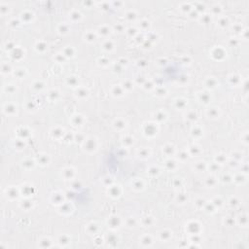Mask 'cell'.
Masks as SVG:
<instances>
[{
    "mask_svg": "<svg viewBox=\"0 0 249 249\" xmlns=\"http://www.w3.org/2000/svg\"><path fill=\"white\" fill-rule=\"evenodd\" d=\"M4 195L7 200H15L18 199L19 196H20V191H19L16 187L11 186V187L6 188V190H5V192H4Z\"/></svg>",
    "mask_w": 249,
    "mask_h": 249,
    "instance_id": "cell-1",
    "label": "cell"
},
{
    "mask_svg": "<svg viewBox=\"0 0 249 249\" xmlns=\"http://www.w3.org/2000/svg\"><path fill=\"white\" fill-rule=\"evenodd\" d=\"M2 110H3V113L6 114L7 116L8 115H10V116H12V115H15L16 113H17L18 111V107L16 104L14 103H5L3 107H2Z\"/></svg>",
    "mask_w": 249,
    "mask_h": 249,
    "instance_id": "cell-2",
    "label": "cell"
},
{
    "mask_svg": "<svg viewBox=\"0 0 249 249\" xmlns=\"http://www.w3.org/2000/svg\"><path fill=\"white\" fill-rule=\"evenodd\" d=\"M186 229H188L189 234L193 235H199L200 232V225L197 222H192L190 223L188 226L186 227Z\"/></svg>",
    "mask_w": 249,
    "mask_h": 249,
    "instance_id": "cell-3",
    "label": "cell"
},
{
    "mask_svg": "<svg viewBox=\"0 0 249 249\" xmlns=\"http://www.w3.org/2000/svg\"><path fill=\"white\" fill-rule=\"evenodd\" d=\"M139 242H140L141 246H143V247H150V246H152V244L154 243V240H153V237L150 235H144L141 237L140 241Z\"/></svg>",
    "mask_w": 249,
    "mask_h": 249,
    "instance_id": "cell-4",
    "label": "cell"
},
{
    "mask_svg": "<svg viewBox=\"0 0 249 249\" xmlns=\"http://www.w3.org/2000/svg\"><path fill=\"white\" fill-rule=\"evenodd\" d=\"M70 240H71V239L69 237V235H61L58 237L57 242L58 243V245L61 246V247H64V246H67L69 243H70Z\"/></svg>",
    "mask_w": 249,
    "mask_h": 249,
    "instance_id": "cell-5",
    "label": "cell"
},
{
    "mask_svg": "<svg viewBox=\"0 0 249 249\" xmlns=\"http://www.w3.org/2000/svg\"><path fill=\"white\" fill-rule=\"evenodd\" d=\"M159 237H160L161 240L167 242L168 240L172 237V232L168 231V230H165V231H162V232L159 233Z\"/></svg>",
    "mask_w": 249,
    "mask_h": 249,
    "instance_id": "cell-6",
    "label": "cell"
},
{
    "mask_svg": "<svg viewBox=\"0 0 249 249\" xmlns=\"http://www.w3.org/2000/svg\"><path fill=\"white\" fill-rule=\"evenodd\" d=\"M154 127H155V125L152 124V123L146 124L145 128H144V133H145V134H147V135H149V136L155 135V134L157 133V128H153V130H152V128H154Z\"/></svg>",
    "mask_w": 249,
    "mask_h": 249,
    "instance_id": "cell-7",
    "label": "cell"
},
{
    "mask_svg": "<svg viewBox=\"0 0 249 249\" xmlns=\"http://www.w3.org/2000/svg\"><path fill=\"white\" fill-rule=\"evenodd\" d=\"M121 222H120L119 217H111L108 220V227H110L111 229H117L120 227Z\"/></svg>",
    "mask_w": 249,
    "mask_h": 249,
    "instance_id": "cell-8",
    "label": "cell"
},
{
    "mask_svg": "<svg viewBox=\"0 0 249 249\" xmlns=\"http://www.w3.org/2000/svg\"><path fill=\"white\" fill-rule=\"evenodd\" d=\"M38 245L41 248H50L52 247V240L49 237H43L38 242Z\"/></svg>",
    "mask_w": 249,
    "mask_h": 249,
    "instance_id": "cell-9",
    "label": "cell"
},
{
    "mask_svg": "<svg viewBox=\"0 0 249 249\" xmlns=\"http://www.w3.org/2000/svg\"><path fill=\"white\" fill-rule=\"evenodd\" d=\"M17 135H18V138L25 139L29 135V132L26 130V128L21 127L17 130Z\"/></svg>",
    "mask_w": 249,
    "mask_h": 249,
    "instance_id": "cell-10",
    "label": "cell"
},
{
    "mask_svg": "<svg viewBox=\"0 0 249 249\" xmlns=\"http://www.w3.org/2000/svg\"><path fill=\"white\" fill-rule=\"evenodd\" d=\"M11 72H14L12 65H11L10 63L6 62V61L2 62V64H1V73L2 74H8V73H11Z\"/></svg>",
    "mask_w": 249,
    "mask_h": 249,
    "instance_id": "cell-11",
    "label": "cell"
},
{
    "mask_svg": "<svg viewBox=\"0 0 249 249\" xmlns=\"http://www.w3.org/2000/svg\"><path fill=\"white\" fill-rule=\"evenodd\" d=\"M52 202L53 203H57V204H61L63 202V197L60 193H55L52 196Z\"/></svg>",
    "mask_w": 249,
    "mask_h": 249,
    "instance_id": "cell-12",
    "label": "cell"
},
{
    "mask_svg": "<svg viewBox=\"0 0 249 249\" xmlns=\"http://www.w3.org/2000/svg\"><path fill=\"white\" fill-rule=\"evenodd\" d=\"M98 230H99V228H98V225L95 224V223H90L87 226V231H88V233H90L91 235L96 234V233L98 232Z\"/></svg>",
    "mask_w": 249,
    "mask_h": 249,
    "instance_id": "cell-13",
    "label": "cell"
},
{
    "mask_svg": "<svg viewBox=\"0 0 249 249\" xmlns=\"http://www.w3.org/2000/svg\"><path fill=\"white\" fill-rule=\"evenodd\" d=\"M13 144H14L15 148L18 150H23V149H25V141H23V139H21V138H17Z\"/></svg>",
    "mask_w": 249,
    "mask_h": 249,
    "instance_id": "cell-14",
    "label": "cell"
},
{
    "mask_svg": "<svg viewBox=\"0 0 249 249\" xmlns=\"http://www.w3.org/2000/svg\"><path fill=\"white\" fill-rule=\"evenodd\" d=\"M85 147L87 150H95V141L93 138H89L85 141Z\"/></svg>",
    "mask_w": 249,
    "mask_h": 249,
    "instance_id": "cell-15",
    "label": "cell"
},
{
    "mask_svg": "<svg viewBox=\"0 0 249 249\" xmlns=\"http://www.w3.org/2000/svg\"><path fill=\"white\" fill-rule=\"evenodd\" d=\"M114 127L116 130H124L126 128V122L122 119H118L114 122Z\"/></svg>",
    "mask_w": 249,
    "mask_h": 249,
    "instance_id": "cell-16",
    "label": "cell"
},
{
    "mask_svg": "<svg viewBox=\"0 0 249 249\" xmlns=\"http://www.w3.org/2000/svg\"><path fill=\"white\" fill-rule=\"evenodd\" d=\"M16 90H17V89H16V87L14 85H12V84H9V85L7 84V85H5L3 87V92L5 93H7V95H8V93H10V95H11V93H14L16 92Z\"/></svg>",
    "mask_w": 249,
    "mask_h": 249,
    "instance_id": "cell-17",
    "label": "cell"
},
{
    "mask_svg": "<svg viewBox=\"0 0 249 249\" xmlns=\"http://www.w3.org/2000/svg\"><path fill=\"white\" fill-rule=\"evenodd\" d=\"M31 202H30V200H23V202H20V206L23 208V209L28 210V209H30V208L32 207V203Z\"/></svg>",
    "mask_w": 249,
    "mask_h": 249,
    "instance_id": "cell-18",
    "label": "cell"
},
{
    "mask_svg": "<svg viewBox=\"0 0 249 249\" xmlns=\"http://www.w3.org/2000/svg\"><path fill=\"white\" fill-rule=\"evenodd\" d=\"M154 223V219L152 216H146V217H143L142 219V224L145 227H151Z\"/></svg>",
    "mask_w": 249,
    "mask_h": 249,
    "instance_id": "cell-19",
    "label": "cell"
},
{
    "mask_svg": "<svg viewBox=\"0 0 249 249\" xmlns=\"http://www.w3.org/2000/svg\"><path fill=\"white\" fill-rule=\"evenodd\" d=\"M124 88L120 87V86H116V87L113 88V91H112V93L115 96H122L124 95V91H123Z\"/></svg>",
    "mask_w": 249,
    "mask_h": 249,
    "instance_id": "cell-20",
    "label": "cell"
},
{
    "mask_svg": "<svg viewBox=\"0 0 249 249\" xmlns=\"http://www.w3.org/2000/svg\"><path fill=\"white\" fill-rule=\"evenodd\" d=\"M13 73H14V75L17 77V78H20V79L23 78L25 75V68H17V69H15Z\"/></svg>",
    "mask_w": 249,
    "mask_h": 249,
    "instance_id": "cell-21",
    "label": "cell"
},
{
    "mask_svg": "<svg viewBox=\"0 0 249 249\" xmlns=\"http://www.w3.org/2000/svg\"><path fill=\"white\" fill-rule=\"evenodd\" d=\"M63 175L66 179H71L74 176V170L72 168H65L63 170Z\"/></svg>",
    "mask_w": 249,
    "mask_h": 249,
    "instance_id": "cell-22",
    "label": "cell"
},
{
    "mask_svg": "<svg viewBox=\"0 0 249 249\" xmlns=\"http://www.w3.org/2000/svg\"><path fill=\"white\" fill-rule=\"evenodd\" d=\"M34 165V162L30 159H27V160H25L23 162V167L25 168H30Z\"/></svg>",
    "mask_w": 249,
    "mask_h": 249,
    "instance_id": "cell-23",
    "label": "cell"
},
{
    "mask_svg": "<svg viewBox=\"0 0 249 249\" xmlns=\"http://www.w3.org/2000/svg\"><path fill=\"white\" fill-rule=\"evenodd\" d=\"M16 48V46L14 45V43L13 42H6L5 43V45H4V49L7 51H10V52H12L13 50H14Z\"/></svg>",
    "mask_w": 249,
    "mask_h": 249,
    "instance_id": "cell-24",
    "label": "cell"
},
{
    "mask_svg": "<svg viewBox=\"0 0 249 249\" xmlns=\"http://www.w3.org/2000/svg\"><path fill=\"white\" fill-rule=\"evenodd\" d=\"M73 120H75V122L74 123V126H78L77 124H79V125H81V124H83V122H84V119H83V116H81V115H75V116H73Z\"/></svg>",
    "mask_w": 249,
    "mask_h": 249,
    "instance_id": "cell-25",
    "label": "cell"
},
{
    "mask_svg": "<svg viewBox=\"0 0 249 249\" xmlns=\"http://www.w3.org/2000/svg\"><path fill=\"white\" fill-rule=\"evenodd\" d=\"M113 48H114V45L111 41H106L103 45V49L106 51H112Z\"/></svg>",
    "mask_w": 249,
    "mask_h": 249,
    "instance_id": "cell-26",
    "label": "cell"
},
{
    "mask_svg": "<svg viewBox=\"0 0 249 249\" xmlns=\"http://www.w3.org/2000/svg\"><path fill=\"white\" fill-rule=\"evenodd\" d=\"M64 55L63 56H65V57H73V55H74V52H73V49H72V48L70 47H67V48H65V50H64Z\"/></svg>",
    "mask_w": 249,
    "mask_h": 249,
    "instance_id": "cell-27",
    "label": "cell"
},
{
    "mask_svg": "<svg viewBox=\"0 0 249 249\" xmlns=\"http://www.w3.org/2000/svg\"><path fill=\"white\" fill-rule=\"evenodd\" d=\"M88 95V91L85 90V89H79L78 91H77V96H79V97H86V96Z\"/></svg>",
    "mask_w": 249,
    "mask_h": 249,
    "instance_id": "cell-28",
    "label": "cell"
},
{
    "mask_svg": "<svg viewBox=\"0 0 249 249\" xmlns=\"http://www.w3.org/2000/svg\"><path fill=\"white\" fill-rule=\"evenodd\" d=\"M187 200V196H185V194H180L177 196V202L180 203H185Z\"/></svg>",
    "mask_w": 249,
    "mask_h": 249,
    "instance_id": "cell-29",
    "label": "cell"
},
{
    "mask_svg": "<svg viewBox=\"0 0 249 249\" xmlns=\"http://www.w3.org/2000/svg\"><path fill=\"white\" fill-rule=\"evenodd\" d=\"M138 183L136 184L135 182H134V184H133V188L134 189H136V190H141L143 188V183H142V181H137Z\"/></svg>",
    "mask_w": 249,
    "mask_h": 249,
    "instance_id": "cell-30",
    "label": "cell"
},
{
    "mask_svg": "<svg viewBox=\"0 0 249 249\" xmlns=\"http://www.w3.org/2000/svg\"><path fill=\"white\" fill-rule=\"evenodd\" d=\"M40 43H41V42H40ZM40 43L38 42V43H37V45L35 46L36 50H38V52H42V50H46V49H47L46 45H41Z\"/></svg>",
    "mask_w": 249,
    "mask_h": 249,
    "instance_id": "cell-31",
    "label": "cell"
},
{
    "mask_svg": "<svg viewBox=\"0 0 249 249\" xmlns=\"http://www.w3.org/2000/svg\"><path fill=\"white\" fill-rule=\"evenodd\" d=\"M139 155H140L141 157H144V158H147L149 157V151L146 149H142L141 150V152H139ZM139 156V157H140Z\"/></svg>",
    "mask_w": 249,
    "mask_h": 249,
    "instance_id": "cell-32",
    "label": "cell"
},
{
    "mask_svg": "<svg viewBox=\"0 0 249 249\" xmlns=\"http://www.w3.org/2000/svg\"><path fill=\"white\" fill-rule=\"evenodd\" d=\"M164 150H167V151H168L167 155H170V153L172 154V152H173V150H174V148H173V146H171V145H167L164 148Z\"/></svg>",
    "mask_w": 249,
    "mask_h": 249,
    "instance_id": "cell-33",
    "label": "cell"
},
{
    "mask_svg": "<svg viewBox=\"0 0 249 249\" xmlns=\"http://www.w3.org/2000/svg\"><path fill=\"white\" fill-rule=\"evenodd\" d=\"M33 87H34V88H37V89H38V88H39V89H41V88H43V86H42L41 83H38V82H37L36 84H34V85H33Z\"/></svg>",
    "mask_w": 249,
    "mask_h": 249,
    "instance_id": "cell-34",
    "label": "cell"
}]
</instances>
